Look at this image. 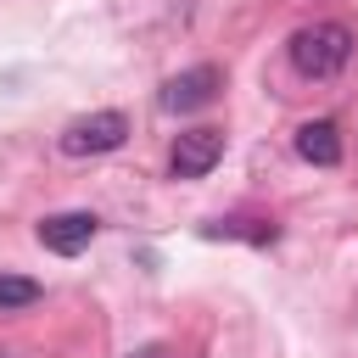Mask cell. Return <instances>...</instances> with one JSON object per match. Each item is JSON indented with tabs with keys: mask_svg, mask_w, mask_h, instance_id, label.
<instances>
[{
	"mask_svg": "<svg viewBox=\"0 0 358 358\" xmlns=\"http://www.w3.org/2000/svg\"><path fill=\"white\" fill-rule=\"evenodd\" d=\"M95 229H101L95 213H50V218H39V246L56 257H73L95 241Z\"/></svg>",
	"mask_w": 358,
	"mask_h": 358,
	"instance_id": "5b68a950",
	"label": "cell"
},
{
	"mask_svg": "<svg viewBox=\"0 0 358 358\" xmlns=\"http://www.w3.org/2000/svg\"><path fill=\"white\" fill-rule=\"evenodd\" d=\"M218 90H224V67L201 62V67H185V73H173L162 84V106L168 112H201V106L218 101Z\"/></svg>",
	"mask_w": 358,
	"mask_h": 358,
	"instance_id": "3957f363",
	"label": "cell"
},
{
	"mask_svg": "<svg viewBox=\"0 0 358 358\" xmlns=\"http://www.w3.org/2000/svg\"><path fill=\"white\" fill-rule=\"evenodd\" d=\"M129 358H173V352H168L162 341H151V347H140V352H129Z\"/></svg>",
	"mask_w": 358,
	"mask_h": 358,
	"instance_id": "ba28073f",
	"label": "cell"
},
{
	"mask_svg": "<svg viewBox=\"0 0 358 358\" xmlns=\"http://www.w3.org/2000/svg\"><path fill=\"white\" fill-rule=\"evenodd\" d=\"M218 157H224V129H185L173 140L168 168H173V179H207L218 168Z\"/></svg>",
	"mask_w": 358,
	"mask_h": 358,
	"instance_id": "277c9868",
	"label": "cell"
},
{
	"mask_svg": "<svg viewBox=\"0 0 358 358\" xmlns=\"http://www.w3.org/2000/svg\"><path fill=\"white\" fill-rule=\"evenodd\" d=\"M34 302H39V280H28V274H0V313L34 308Z\"/></svg>",
	"mask_w": 358,
	"mask_h": 358,
	"instance_id": "52a82bcc",
	"label": "cell"
},
{
	"mask_svg": "<svg viewBox=\"0 0 358 358\" xmlns=\"http://www.w3.org/2000/svg\"><path fill=\"white\" fill-rule=\"evenodd\" d=\"M129 140V117L123 112H90V117H73L62 129V151L67 157H101V151H117Z\"/></svg>",
	"mask_w": 358,
	"mask_h": 358,
	"instance_id": "7a4b0ae2",
	"label": "cell"
},
{
	"mask_svg": "<svg viewBox=\"0 0 358 358\" xmlns=\"http://www.w3.org/2000/svg\"><path fill=\"white\" fill-rule=\"evenodd\" d=\"M296 157L313 162V168H336V162H341V129H336L330 117L302 123V129H296Z\"/></svg>",
	"mask_w": 358,
	"mask_h": 358,
	"instance_id": "8992f818",
	"label": "cell"
},
{
	"mask_svg": "<svg viewBox=\"0 0 358 358\" xmlns=\"http://www.w3.org/2000/svg\"><path fill=\"white\" fill-rule=\"evenodd\" d=\"M291 67L302 78H336L352 62V28L347 22H308L291 34Z\"/></svg>",
	"mask_w": 358,
	"mask_h": 358,
	"instance_id": "6da1fadb",
	"label": "cell"
},
{
	"mask_svg": "<svg viewBox=\"0 0 358 358\" xmlns=\"http://www.w3.org/2000/svg\"><path fill=\"white\" fill-rule=\"evenodd\" d=\"M0 358H6V352H0Z\"/></svg>",
	"mask_w": 358,
	"mask_h": 358,
	"instance_id": "9c48e42d",
	"label": "cell"
}]
</instances>
